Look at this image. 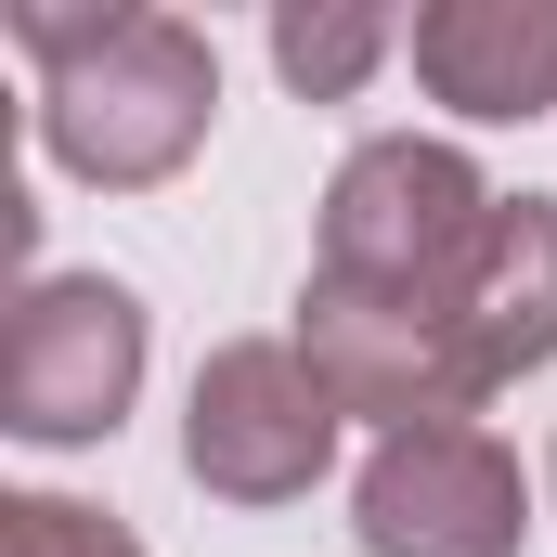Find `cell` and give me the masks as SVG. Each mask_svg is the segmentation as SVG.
Instances as JSON below:
<instances>
[{
	"label": "cell",
	"mask_w": 557,
	"mask_h": 557,
	"mask_svg": "<svg viewBox=\"0 0 557 557\" xmlns=\"http://www.w3.org/2000/svg\"><path fill=\"white\" fill-rule=\"evenodd\" d=\"M389 52H403V26L376 0H285L273 13V65H285V91H311V104H350Z\"/></svg>",
	"instance_id": "obj_7"
},
{
	"label": "cell",
	"mask_w": 557,
	"mask_h": 557,
	"mask_svg": "<svg viewBox=\"0 0 557 557\" xmlns=\"http://www.w3.org/2000/svg\"><path fill=\"white\" fill-rule=\"evenodd\" d=\"M376 557H519V454L480 416L454 428H389L363 467V519Z\"/></svg>",
	"instance_id": "obj_5"
},
{
	"label": "cell",
	"mask_w": 557,
	"mask_h": 557,
	"mask_svg": "<svg viewBox=\"0 0 557 557\" xmlns=\"http://www.w3.org/2000/svg\"><path fill=\"white\" fill-rule=\"evenodd\" d=\"M143 389V298L117 273H39L0 324V416L26 441H104Z\"/></svg>",
	"instance_id": "obj_4"
},
{
	"label": "cell",
	"mask_w": 557,
	"mask_h": 557,
	"mask_svg": "<svg viewBox=\"0 0 557 557\" xmlns=\"http://www.w3.org/2000/svg\"><path fill=\"white\" fill-rule=\"evenodd\" d=\"M0 557H143L104 506H65V493H26V506H0Z\"/></svg>",
	"instance_id": "obj_8"
},
{
	"label": "cell",
	"mask_w": 557,
	"mask_h": 557,
	"mask_svg": "<svg viewBox=\"0 0 557 557\" xmlns=\"http://www.w3.org/2000/svg\"><path fill=\"white\" fill-rule=\"evenodd\" d=\"M13 52L39 65V143L104 182V195H143L169 182L208 117H221V52L208 26L156 13V0H13L0 13Z\"/></svg>",
	"instance_id": "obj_2"
},
{
	"label": "cell",
	"mask_w": 557,
	"mask_h": 557,
	"mask_svg": "<svg viewBox=\"0 0 557 557\" xmlns=\"http://www.w3.org/2000/svg\"><path fill=\"white\" fill-rule=\"evenodd\" d=\"M403 52L454 117H545L557 104V0H428Z\"/></svg>",
	"instance_id": "obj_6"
},
{
	"label": "cell",
	"mask_w": 557,
	"mask_h": 557,
	"mask_svg": "<svg viewBox=\"0 0 557 557\" xmlns=\"http://www.w3.org/2000/svg\"><path fill=\"white\" fill-rule=\"evenodd\" d=\"M337 416H350V403L324 389V363H311L298 337H234V350H208V376H195L182 467H195L208 493H234V506H285V493L324 480Z\"/></svg>",
	"instance_id": "obj_3"
},
{
	"label": "cell",
	"mask_w": 557,
	"mask_h": 557,
	"mask_svg": "<svg viewBox=\"0 0 557 557\" xmlns=\"http://www.w3.org/2000/svg\"><path fill=\"white\" fill-rule=\"evenodd\" d=\"M298 350L350 416L454 428L557 363V195H493L467 143L376 131L324 182Z\"/></svg>",
	"instance_id": "obj_1"
}]
</instances>
